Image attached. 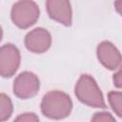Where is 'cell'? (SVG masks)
<instances>
[{
    "instance_id": "cell-11",
    "label": "cell",
    "mask_w": 122,
    "mask_h": 122,
    "mask_svg": "<svg viewBox=\"0 0 122 122\" xmlns=\"http://www.w3.org/2000/svg\"><path fill=\"white\" fill-rule=\"evenodd\" d=\"M91 122H116V120L112 113L108 112H99L92 115Z\"/></svg>"
},
{
    "instance_id": "cell-2",
    "label": "cell",
    "mask_w": 122,
    "mask_h": 122,
    "mask_svg": "<svg viewBox=\"0 0 122 122\" xmlns=\"http://www.w3.org/2000/svg\"><path fill=\"white\" fill-rule=\"evenodd\" d=\"M76 98L83 104L98 109H105L106 103L103 93L95 79L87 73L81 74L74 87Z\"/></svg>"
},
{
    "instance_id": "cell-7",
    "label": "cell",
    "mask_w": 122,
    "mask_h": 122,
    "mask_svg": "<svg viewBox=\"0 0 122 122\" xmlns=\"http://www.w3.org/2000/svg\"><path fill=\"white\" fill-rule=\"evenodd\" d=\"M96 56L98 61L106 69L110 71H115L120 69L121 53L112 42H100L96 48Z\"/></svg>"
},
{
    "instance_id": "cell-10",
    "label": "cell",
    "mask_w": 122,
    "mask_h": 122,
    "mask_svg": "<svg viewBox=\"0 0 122 122\" xmlns=\"http://www.w3.org/2000/svg\"><path fill=\"white\" fill-rule=\"evenodd\" d=\"M108 101L118 117L122 114V93L118 91H111L108 93Z\"/></svg>"
},
{
    "instance_id": "cell-6",
    "label": "cell",
    "mask_w": 122,
    "mask_h": 122,
    "mask_svg": "<svg viewBox=\"0 0 122 122\" xmlns=\"http://www.w3.org/2000/svg\"><path fill=\"white\" fill-rule=\"evenodd\" d=\"M26 49L33 53H44L51 46V35L44 28H35L25 36Z\"/></svg>"
},
{
    "instance_id": "cell-8",
    "label": "cell",
    "mask_w": 122,
    "mask_h": 122,
    "mask_svg": "<svg viewBox=\"0 0 122 122\" xmlns=\"http://www.w3.org/2000/svg\"><path fill=\"white\" fill-rule=\"evenodd\" d=\"M47 12L51 19L70 27L72 23V10L70 1L48 0L46 2Z\"/></svg>"
},
{
    "instance_id": "cell-4",
    "label": "cell",
    "mask_w": 122,
    "mask_h": 122,
    "mask_svg": "<svg viewBox=\"0 0 122 122\" xmlns=\"http://www.w3.org/2000/svg\"><path fill=\"white\" fill-rule=\"evenodd\" d=\"M40 89V80L38 76L31 71H23L19 73L12 86V91L15 96L20 99H30L34 97Z\"/></svg>"
},
{
    "instance_id": "cell-13",
    "label": "cell",
    "mask_w": 122,
    "mask_h": 122,
    "mask_svg": "<svg viewBox=\"0 0 122 122\" xmlns=\"http://www.w3.org/2000/svg\"><path fill=\"white\" fill-rule=\"evenodd\" d=\"M112 80H113L114 85H115L117 88H121L122 80H121V71H120V70H118V71H117L116 73H114V74H113Z\"/></svg>"
},
{
    "instance_id": "cell-12",
    "label": "cell",
    "mask_w": 122,
    "mask_h": 122,
    "mask_svg": "<svg viewBox=\"0 0 122 122\" xmlns=\"http://www.w3.org/2000/svg\"><path fill=\"white\" fill-rule=\"evenodd\" d=\"M13 122H40V120L34 112H24L19 114Z\"/></svg>"
},
{
    "instance_id": "cell-9",
    "label": "cell",
    "mask_w": 122,
    "mask_h": 122,
    "mask_svg": "<svg viewBox=\"0 0 122 122\" xmlns=\"http://www.w3.org/2000/svg\"><path fill=\"white\" fill-rule=\"evenodd\" d=\"M13 105L11 99L3 92H0V122H5L11 116Z\"/></svg>"
},
{
    "instance_id": "cell-14",
    "label": "cell",
    "mask_w": 122,
    "mask_h": 122,
    "mask_svg": "<svg viewBox=\"0 0 122 122\" xmlns=\"http://www.w3.org/2000/svg\"><path fill=\"white\" fill-rule=\"evenodd\" d=\"M3 38V30H2V27L0 26V41L2 40Z\"/></svg>"
},
{
    "instance_id": "cell-3",
    "label": "cell",
    "mask_w": 122,
    "mask_h": 122,
    "mask_svg": "<svg viewBox=\"0 0 122 122\" xmlns=\"http://www.w3.org/2000/svg\"><path fill=\"white\" fill-rule=\"evenodd\" d=\"M40 16L39 6L34 1L21 0L15 2L10 10L12 23L19 29H28L33 26Z\"/></svg>"
},
{
    "instance_id": "cell-5",
    "label": "cell",
    "mask_w": 122,
    "mask_h": 122,
    "mask_svg": "<svg viewBox=\"0 0 122 122\" xmlns=\"http://www.w3.org/2000/svg\"><path fill=\"white\" fill-rule=\"evenodd\" d=\"M21 62V54L18 48L7 43L0 47V76L10 78L15 74Z\"/></svg>"
},
{
    "instance_id": "cell-1",
    "label": "cell",
    "mask_w": 122,
    "mask_h": 122,
    "mask_svg": "<svg viewBox=\"0 0 122 122\" xmlns=\"http://www.w3.org/2000/svg\"><path fill=\"white\" fill-rule=\"evenodd\" d=\"M40 109L44 116L53 120H61L71 114L72 101L70 95L64 92L50 91L43 96Z\"/></svg>"
}]
</instances>
